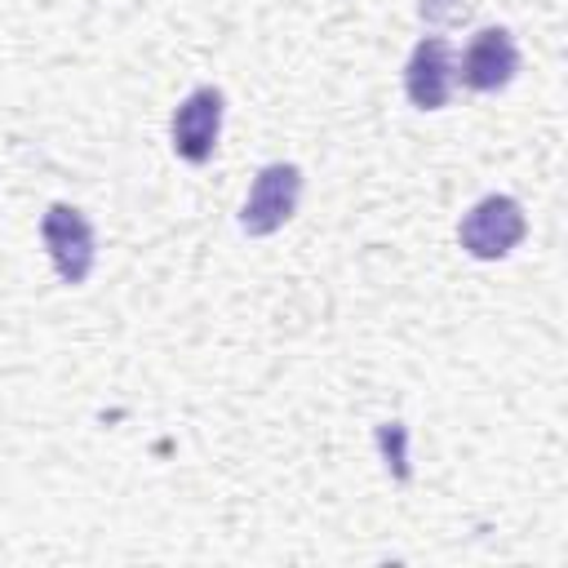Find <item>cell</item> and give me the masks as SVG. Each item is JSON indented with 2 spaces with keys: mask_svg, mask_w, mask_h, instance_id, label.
<instances>
[{
  "mask_svg": "<svg viewBox=\"0 0 568 568\" xmlns=\"http://www.w3.org/2000/svg\"><path fill=\"white\" fill-rule=\"evenodd\" d=\"M453 84H457V58H453V44L444 36H422L404 62V98L417 106V111H439L448 106L453 98Z\"/></svg>",
  "mask_w": 568,
  "mask_h": 568,
  "instance_id": "6",
  "label": "cell"
},
{
  "mask_svg": "<svg viewBox=\"0 0 568 568\" xmlns=\"http://www.w3.org/2000/svg\"><path fill=\"white\" fill-rule=\"evenodd\" d=\"M528 235V217H524V204L515 195H484L475 200L462 222H457V244L475 257V262H501L510 248H519V240Z\"/></svg>",
  "mask_w": 568,
  "mask_h": 568,
  "instance_id": "1",
  "label": "cell"
},
{
  "mask_svg": "<svg viewBox=\"0 0 568 568\" xmlns=\"http://www.w3.org/2000/svg\"><path fill=\"white\" fill-rule=\"evenodd\" d=\"M40 240L49 248V262L62 284H84L98 262V231L75 204H49L40 217Z\"/></svg>",
  "mask_w": 568,
  "mask_h": 568,
  "instance_id": "3",
  "label": "cell"
},
{
  "mask_svg": "<svg viewBox=\"0 0 568 568\" xmlns=\"http://www.w3.org/2000/svg\"><path fill=\"white\" fill-rule=\"evenodd\" d=\"M417 13L426 22H457V18H466V4H457V0H422Z\"/></svg>",
  "mask_w": 568,
  "mask_h": 568,
  "instance_id": "8",
  "label": "cell"
},
{
  "mask_svg": "<svg viewBox=\"0 0 568 568\" xmlns=\"http://www.w3.org/2000/svg\"><path fill=\"white\" fill-rule=\"evenodd\" d=\"M302 169L293 160H271L257 169L244 204H240V231L262 240V235H275L293 213H297V200H302Z\"/></svg>",
  "mask_w": 568,
  "mask_h": 568,
  "instance_id": "2",
  "label": "cell"
},
{
  "mask_svg": "<svg viewBox=\"0 0 568 568\" xmlns=\"http://www.w3.org/2000/svg\"><path fill=\"white\" fill-rule=\"evenodd\" d=\"M373 439H377V453H382L390 479L404 484V479L413 475V470H408V426H404V422H377Z\"/></svg>",
  "mask_w": 568,
  "mask_h": 568,
  "instance_id": "7",
  "label": "cell"
},
{
  "mask_svg": "<svg viewBox=\"0 0 568 568\" xmlns=\"http://www.w3.org/2000/svg\"><path fill=\"white\" fill-rule=\"evenodd\" d=\"M519 75V44L506 27H479L457 58V80L470 93H501Z\"/></svg>",
  "mask_w": 568,
  "mask_h": 568,
  "instance_id": "5",
  "label": "cell"
},
{
  "mask_svg": "<svg viewBox=\"0 0 568 568\" xmlns=\"http://www.w3.org/2000/svg\"><path fill=\"white\" fill-rule=\"evenodd\" d=\"M222 115H226V98L217 84H200L191 89L173 120H169V142H173V155L186 160V164H209L213 151H217V138H222Z\"/></svg>",
  "mask_w": 568,
  "mask_h": 568,
  "instance_id": "4",
  "label": "cell"
}]
</instances>
